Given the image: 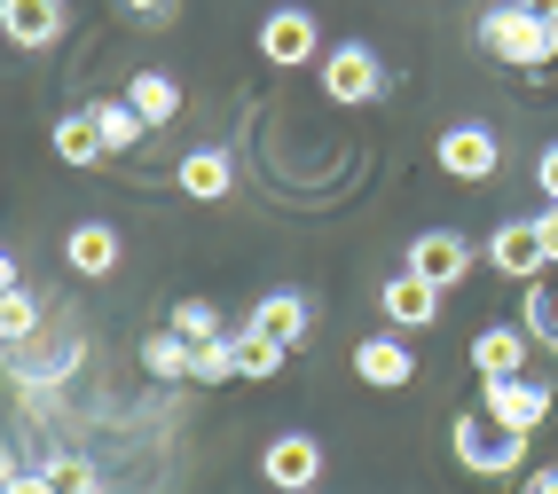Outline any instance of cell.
<instances>
[{
    "mask_svg": "<svg viewBox=\"0 0 558 494\" xmlns=\"http://www.w3.org/2000/svg\"><path fill=\"white\" fill-rule=\"evenodd\" d=\"M63 251H71V268H80V275H110V268H119V227H102V220H80Z\"/></svg>",
    "mask_w": 558,
    "mask_h": 494,
    "instance_id": "16",
    "label": "cell"
},
{
    "mask_svg": "<svg viewBox=\"0 0 558 494\" xmlns=\"http://www.w3.org/2000/svg\"><path fill=\"white\" fill-rule=\"evenodd\" d=\"M433 158H440V173H457V181H488V173L504 165V141H496L488 126H449Z\"/></svg>",
    "mask_w": 558,
    "mask_h": 494,
    "instance_id": "7",
    "label": "cell"
},
{
    "mask_svg": "<svg viewBox=\"0 0 558 494\" xmlns=\"http://www.w3.org/2000/svg\"><path fill=\"white\" fill-rule=\"evenodd\" d=\"M480 48H488L496 63H519V71H543V63H558V24H543V16H527V9H488L480 16Z\"/></svg>",
    "mask_w": 558,
    "mask_h": 494,
    "instance_id": "1",
    "label": "cell"
},
{
    "mask_svg": "<svg viewBox=\"0 0 558 494\" xmlns=\"http://www.w3.org/2000/svg\"><path fill=\"white\" fill-rule=\"evenodd\" d=\"M386 314H393V330H425V322L440 314V291H433L425 275H409V268H401V275L386 283Z\"/></svg>",
    "mask_w": 558,
    "mask_h": 494,
    "instance_id": "13",
    "label": "cell"
},
{
    "mask_svg": "<svg viewBox=\"0 0 558 494\" xmlns=\"http://www.w3.org/2000/svg\"><path fill=\"white\" fill-rule=\"evenodd\" d=\"M511 9H527V16H543V24H558V0H511Z\"/></svg>",
    "mask_w": 558,
    "mask_h": 494,
    "instance_id": "31",
    "label": "cell"
},
{
    "mask_svg": "<svg viewBox=\"0 0 558 494\" xmlns=\"http://www.w3.org/2000/svg\"><path fill=\"white\" fill-rule=\"evenodd\" d=\"M9 479H16V464H9V447H0V486H9Z\"/></svg>",
    "mask_w": 558,
    "mask_h": 494,
    "instance_id": "33",
    "label": "cell"
},
{
    "mask_svg": "<svg viewBox=\"0 0 558 494\" xmlns=\"http://www.w3.org/2000/svg\"><path fill=\"white\" fill-rule=\"evenodd\" d=\"M126 102L142 110V126H166L173 110H181V87L166 79V71H134V87H126Z\"/></svg>",
    "mask_w": 558,
    "mask_h": 494,
    "instance_id": "17",
    "label": "cell"
},
{
    "mask_svg": "<svg viewBox=\"0 0 558 494\" xmlns=\"http://www.w3.org/2000/svg\"><path fill=\"white\" fill-rule=\"evenodd\" d=\"M56 158H63V165H95V158H110L87 110H71V119H56Z\"/></svg>",
    "mask_w": 558,
    "mask_h": 494,
    "instance_id": "18",
    "label": "cell"
},
{
    "mask_svg": "<svg viewBox=\"0 0 558 494\" xmlns=\"http://www.w3.org/2000/svg\"><path fill=\"white\" fill-rule=\"evenodd\" d=\"M449 440H457V464L480 471V479H511V471H519V455H527V440L504 432L488 408H464L457 424H449Z\"/></svg>",
    "mask_w": 558,
    "mask_h": 494,
    "instance_id": "2",
    "label": "cell"
},
{
    "mask_svg": "<svg viewBox=\"0 0 558 494\" xmlns=\"http://www.w3.org/2000/svg\"><path fill=\"white\" fill-rule=\"evenodd\" d=\"M181 188H190L197 205H220L236 188V165H229V149H190L181 158Z\"/></svg>",
    "mask_w": 558,
    "mask_h": 494,
    "instance_id": "14",
    "label": "cell"
},
{
    "mask_svg": "<svg viewBox=\"0 0 558 494\" xmlns=\"http://www.w3.org/2000/svg\"><path fill=\"white\" fill-rule=\"evenodd\" d=\"M259 55H268L276 71L315 63V16H307V9H276L268 24H259Z\"/></svg>",
    "mask_w": 558,
    "mask_h": 494,
    "instance_id": "9",
    "label": "cell"
},
{
    "mask_svg": "<svg viewBox=\"0 0 558 494\" xmlns=\"http://www.w3.org/2000/svg\"><path fill=\"white\" fill-rule=\"evenodd\" d=\"M173 337H190V346H213V337H220V314L205 307V298H181V307H173Z\"/></svg>",
    "mask_w": 558,
    "mask_h": 494,
    "instance_id": "24",
    "label": "cell"
},
{
    "mask_svg": "<svg viewBox=\"0 0 558 494\" xmlns=\"http://www.w3.org/2000/svg\"><path fill=\"white\" fill-rule=\"evenodd\" d=\"M236 376V346L213 337V346H190V385H229Z\"/></svg>",
    "mask_w": 558,
    "mask_h": 494,
    "instance_id": "21",
    "label": "cell"
},
{
    "mask_svg": "<svg viewBox=\"0 0 558 494\" xmlns=\"http://www.w3.org/2000/svg\"><path fill=\"white\" fill-rule=\"evenodd\" d=\"M87 119H95V134H102V149H134L142 134H150V126H142V110H134V102H95V110H87Z\"/></svg>",
    "mask_w": 558,
    "mask_h": 494,
    "instance_id": "19",
    "label": "cell"
},
{
    "mask_svg": "<svg viewBox=\"0 0 558 494\" xmlns=\"http://www.w3.org/2000/svg\"><path fill=\"white\" fill-rule=\"evenodd\" d=\"M409 275H425L433 291H449L472 275V244L457 236V227H425L417 244H409Z\"/></svg>",
    "mask_w": 558,
    "mask_h": 494,
    "instance_id": "6",
    "label": "cell"
},
{
    "mask_svg": "<svg viewBox=\"0 0 558 494\" xmlns=\"http://www.w3.org/2000/svg\"><path fill=\"white\" fill-rule=\"evenodd\" d=\"M378 87H386V71H378V55H369L362 40H347V48H330V63H323V95L330 102H378Z\"/></svg>",
    "mask_w": 558,
    "mask_h": 494,
    "instance_id": "4",
    "label": "cell"
},
{
    "mask_svg": "<svg viewBox=\"0 0 558 494\" xmlns=\"http://www.w3.org/2000/svg\"><path fill=\"white\" fill-rule=\"evenodd\" d=\"M354 376H362V385H378V393H401L409 376H417V361H409L401 337H362V346H354Z\"/></svg>",
    "mask_w": 558,
    "mask_h": 494,
    "instance_id": "12",
    "label": "cell"
},
{
    "mask_svg": "<svg viewBox=\"0 0 558 494\" xmlns=\"http://www.w3.org/2000/svg\"><path fill=\"white\" fill-rule=\"evenodd\" d=\"M519 494H558V464H543V471H527V486Z\"/></svg>",
    "mask_w": 558,
    "mask_h": 494,
    "instance_id": "29",
    "label": "cell"
},
{
    "mask_svg": "<svg viewBox=\"0 0 558 494\" xmlns=\"http://www.w3.org/2000/svg\"><path fill=\"white\" fill-rule=\"evenodd\" d=\"M142 361H150V376H190V337H150V346H142Z\"/></svg>",
    "mask_w": 558,
    "mask_h": 494,
    "instance_id": "25",
    "label": "cell"
},
{
    "mask_svg": "<svg viewBox=\"0 0 558 494\" xmlns=\"http://www.w3.org/2000/svg\"><path fill=\"white\" fill-rule=\"evenodd\" d=\"M126 16H142V24H173V0H119Z\"/></svg>",
    "mask_w": 558,
    "mask_h": 494,
    "instance_id": "27",
    "label": "cell"
},
{
    "mask_svg": "<svg viewBox=\"0 0 558 494\" xmlns=\"http://www.w3.org/2000/svg\"><path fill=\"white\" fill-rule=\"evenodd\" d=\"M32 330H40V307H32V291H0V346H24Z\"/></svg>",
    "mask_w": 558,
    "mask_h": 494,
    "instance_id": "22",
    "label": "cell"
},
{
    "mask_svg": "<svg viewBox=\"0 0 558 494\" xmlns=\"http://www.w3.org/2000/svg\"><path fill=\"white\" fill-rule=\"evenodd\" d=\"M527 346H535V337H527V330H511V322L480 330V337H472V369H480V385H488V376H527Z\"/></svg>",
    "mask_w": 558,
    "mask_h": 494,
    "instance_id": "11",
    "label": "cell"
},
{
    "mask_svg": "<svg viewBox=\"0 0 558 494\" xmlns=\"http://www.w3.org/2000/svg\"><path fill=\"white\" fill-rule=\"evenodd\" d=\"M252 330H268L276 346H300V337H307V298L300 291H268L252 307Z\"/></svg>",
    "mask_w": 558,
    "mask_h": 494,
    "instance_id": "15",
    "label": "cell"
},
{
    "mask_svg": "<svg viewBox=\"0 0 558 494\" xmlns=\"http://www.w3.org/2000/svg\"><path fill=\"white\" fill-rule=\"evenodd\" d=\"M0 494H56V486H48L40 471H32V479H9V486H0Z\"/></svg>",
    "mask_w": 558,
    "mask_h": 494,
    "instance_id": "30",
    "label": "cell"
},
{
    "mask_svg": "<svg viewBox=\"0 0 558 494\" xmlns=\"http://www.w3.org/2000/svg\"><path fill=\"white\" fill-rule=\"evenodd\" d=\"M0 32L16 48H56L63 40V0H0Z\"/></svg>",
    "mask_w": 558,
    "mask_h": 494,
    "instance_id": "10",
    "label": "cell"
},
{
    "mask_svg": "<svg viewBox=\"0 0 558 494\" xmlns=\"http://www.w3.org/2000/svg\"><path fill=\"white\" fill-rule=\"evenodd\" d=\"M40 479H48L56 494H95V464H87V455H56Z\"/></svg>",
    "mask_w": 558,
    "mask_h": 494,
    "instance_id": "26",
    "label": "cell"
},
{
    "mask_svg": "<svg viewBox=\"0 0 558 494\" xmlns=\"http://www.w3.org/2000/svg\"><path fill=\"white\" fill-rule=\"evenodd\" d=\"M519 330H527L535 346H550V354H558V291H543V283H535V291H527V322H519Z\"/></svg>",
    "mask_w": 558,
    "mask_h": 494,
    "instance_id": "23",
    "label": "cell"
},
{
    "mask_svg": "<svg viewBox=\"0 0 558 494\" xmlns=\"http://www.w3.org/2000/svg\"><path fill=\"white\" fill-rule=\"evenodd\" d=\"M480 408H488L504 432L535 440V424L550 416V385H543V376H488V393H480Z\"/></svg>",
    "mask_w": 558,
    "mask_h": 494,
    "instance_id": "3",
    "label": "cell"
},
{
    "mask_svg": "<svg viewBox=\"0 0 558 494\" xmlns=\"http://www.w3.org/2000/svg\"><path fill=\"white\" fill-rule=\"evenodd\" d=\"M488 259H496V275H511V283H543V236H535V220H504L496 236H488Z\"/></svg>",
    "mask_w": 558,
    "mask_h": 494,
    "instance_id": "8",
    "label": "cell"
},
{
    "mask_svg": "<svg viewBox=\"0 0 558 494\" xmlns=\"http://www.w3.org/2000/svg\"><path fill=\"white\" fill-rule=\"evenodd\" d=\"M535 188H543V197H550V205H558V141H550V149H543V165H535Z\"/></svg>",
    "mask_w": 558,
    "mask_h": 494,
    "instance_id": "28",
    "label": "cell"
},
{
    "mask_svg": "<svg viewBox=\"0 0 558 494\" xmlns=\"http://www.w3.org/2000/svg\"><path fill=\"white\" fill-rule=\"evenodd\" d=\"M0 291H24L16 283V251H0Z\"/></svg>",
    "mask_w": 558,
    "mask_h": 494,
    "instance_id": "32",
    "label": "cell"
},
{
    "mask_svg": "<svg viewBox=\"0 0 558 494\" xmlns=\"http://www.w3.org/2000/svg\"><path fill=\"white\" fill-rule=\"evenodd\" d=\"M259 471H268V486H276V494H307V486L323 479V440H307V432H283V440H268Z\"/></svg>",
    "mask_w": 558,
    "mask_h": 494,
    "instance_id": "5",
    "label": "cell"
},
{
    "mask_svg": "<svg viewBox=\"0 0 558 494\" xmlns=\"http://www.w3.org/2000/svg\"><path fill=\"white\" fill-rule=\"evenodd\" d=\"M229 346H236V376H276V369H283V354H291V346H276L268 330H236Z\"/></svg>",
    "mask_w": 558,
    "mask_h": 494,
    "instance_id": "20",
    "label": "cell"
}]
</instances>
